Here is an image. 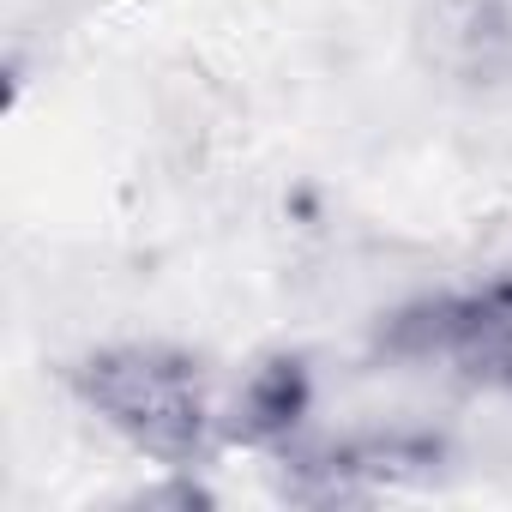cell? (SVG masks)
Returning <instances> with one entry per match:
<instances>
[{"label":"cell","mask_w":512,"mask_h":512,"mask_svg":"<svg viewBox=\"0 0 512 512\" xmlns=\"http://www.w3.org/2000/svg\"><path fill=\"white\" fill-rule=\"evenodd\" d=\"M79 404L115 428L139 458L163 470H199L211 464L223 440V404L211 398V380L193 356L169 344H109L91 350L73 368Z\"/></svg>","instance_id":"cell-1"},{"label":"cell","mask_w":512,"mask_h":512,"mask_svg":"<svg viewBox=\"0 0 512 512\" xmlns=\"http://www.w3.org/2000/svg\"><path fill=\"white\" fill-rule=\"evenodd\" d=\"M422 55L434 73L470 91H494L512 79V0H428Z\"/></svg>","instance_id":"cell-4"},{"label":"cell","mask_w":512,"mask_h":512,"mask_svg":"<svg viewBox=\"0 0 512 512\" xmlns=\"http://www.w3.org/2000/svg\"><path fill=\"white\" fill-rule=\"evenodd\" d=\"M314 416V374L302 356H266L241 374V386L223 404V440L247 452L290 458Z\"/></svg>","instance_id":"cell-3"},{"label":"cell","mask_w":512,"mask_h":512,"mask_svg":"<svg viewBox=\"0 0 512 512\" xmlns=\"http://www.w3.org/2000/svg\"><path fill=\"white\" fill-rule=\"evenodd\" d=\"M386 344L392 356L446 368L464 386L512 392V278H488L476 290H452L404 308Z\"/></svg>","instance_id":"cell-2"}]
</instances>
